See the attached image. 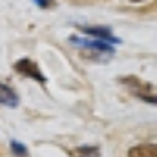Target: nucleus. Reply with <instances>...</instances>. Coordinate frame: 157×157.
<instances>
[{
  "instance_id": "nucleus-1",
  "label": "nucleus",
  "mask_w": 157,
  "mask_h": 157,
  "mask_svg": "<svg viewBox=\"0 0 157 157\" xmlns=\"http://www.w3.org/2000/svg\"><path fill=\"white\" fill-rule=\"evenodd\" d=\"M71 42L78 44L82 49V57L90 59V60H108L113 55V48L112 44L104 42V40H82V39H71Z\"/></svg>"
},
{
  "instance_id": "nucleus-2",
  "label": "nucleus",
  "mask_w": 157,
  "mask_h": 157,
  "mask_svg": "<svg viewBox=\"0 0 157 157\" xmlns=\"http://www.w3.org/2000/svg\"><path fill=\"white\" fill-rule=\"evenodd\" d=\"M122 82H124V84L130 88V91H132L135 97H141L143 101L155 104L154 86H150L148 82H143L141 78H137V77H124V78H122Z\"/></svg>"
},
{
  "instance_id": "nucleus-3",
  "label": "nucleus",
  "mask_w": 157,
  "mask_h": 157,
  "mask_svg": "<svg viewBox=\"0 0 157 157\" xmlns=\"http://www.w3.org/2000/svg\"><path fill=\"white\" fill-rule=\"evenodd\" d=\"M15 70H17L18 73H22V75H26V77L39 80V82H44V80H46V78H44V75H42V71L39 70V66H37L33 60H29V59L17 60V64H15Z\"/></svg>"
},
{
  "instance_id": "nucleus-4",
  "label": "nucleus",
  "mask_w": 157,
  "mask_h": 157,
  "mask_svg": "<svg viewBox=\"0 0 157 157\" xmlns=\"http://www.w3.org/2000/svg\"><path fill=\"white\" fill-rule=\"evenodd\" d=\"M20 102L18 95L15 93V90L4 82H0V104L2 106H7V108H17Z\"/></svg>"
},
{
  "instance_id": "nucleus-5",
  "label": "nucleus",
  "mask_w": 157,
  "mask_h": 157,
  "mask_svg": "<svg viewBox=\"0 0 157 157\" xmlns=\"http://www.w3.org/2000/svg\"><path fill=\"white\" fill-rule=\"evenodd\" d=\"M86 35H90V37H95L97 40H104V42H110V44H117L119 39H115L113 35H112V31L108 29V28H80Z\"/></svg>"
},
{
  "instance_id": "nucleus-6",
  "label": "nucleus",
  "mask_w": 157,
  "mask_h": 157,
  "mask_svg": "<svg viewBox=\"0 0 157 157\" xmlns=\"http://www.w3.org/2000/svg\"><path fill=\"white\" fill-rule=\"evenodd\" d=\"M128 157H157V148L155 144L146 143V144H137L133 148L128 150Z\"/></svg>"
},
{
  "instance_id": "nucleus-7",
  "label": "nucleus",
  "mask_w": 157,
  "mask_h": 157,
  "mask_svg": "<svg viewBox=\"0 0 157 157\" xmlns=\"http://www.w3.org/2000/svg\"><path fill=\"white\" fill-rule=\"evenodd\" d=\"M11 150H13L17 155H22V157L28 155V150H26V146H24V144H20V143H17V141H11Z\"/></svg>"
},
{
  "instance_id": "nucleus-8",
  "label": "nucleus",
  "mask_w": 157,
  "mask_h": 157,
  "mask_svg": "<svg viewBox=\"0 0 157 157\" xmlns=\"http://www.w3.org/2000/svg\"><path fill=\"white\" fill-rule=\"evenodd\" d=\"M78 157H99L97 148H78L77 150Z\"/></svg>"
},
{
  "instance_id": "nucleus-9",
  "label": "nucleus",
  "mask_w": 157,
  "mask_h": 157,
  "mask_svg": "<svg viewBox=\"0 0 157 157\" xmlns=\"http://www.w3.org/2000/svg\"><path fill=\"white\" fill-rule=\"evenodd\" d=\"M37 2H39L40 7H49V6H51V2H49V0H37Z\"/></svg>"
},
{
  "instance_id": "nucleus-10",
  "label": "nucleus",
  "mask_w": 157,
  "mask_h": 157,
  "mask_svg": "<svg viewBox=\"0 0 157 157\" xmlns=\"http://www.w3.org/2000/svg\"><path fill=\"white\" fill-rule=\"evenodd\" d=\"M130 2H144V0H130Z\"/></svg>"
}]
</instances>
